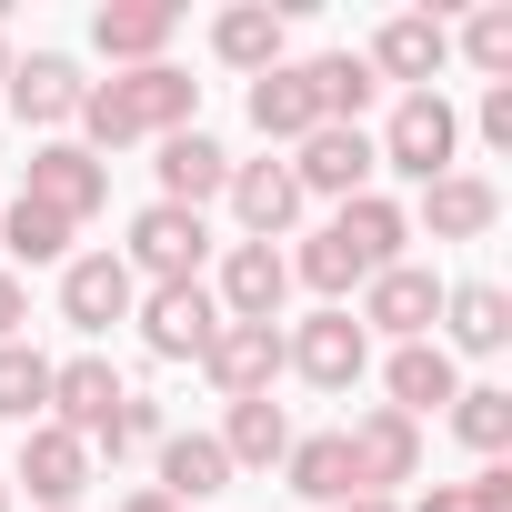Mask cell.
<instances>
[{"label": "cell", "instance_id": "cell-1", "mask_svg": "<svg viewBox=\"0 0 512 512\" xmlns=\"http://www.w3.org/2000/svg\"><path fill=\"white\" fill-rule=\"evenodd\" d=\"M452 141H462V121H452V101H442V91H412V101L392 111V141H382V161H402L412 181H442V161H452Z\"/></svg>", "mask_w": 512, "mask_h": 512}, {"label": "cell", "instance_id": "cell-2", "mask_svg": "<svg viewBox=\"0 0 512 512\" xmlns=\"http://www.w3.org/2000/svg\"><path fill=\"white\" fill-rule=\"evenodd\" d=\"M81 111H91V131H101V141H131V131H151V121L191 111V81H181V71H141V81H121V91L81 101Z\"/></svg>", "mask_w": 512, "mask_h": 512}, {"label": "cell", "instance_id": "cell-3", "mask_svg": "<svg viewBox=\"0 0 512 512\" xmlns=\"http://www.w3.org/2000/svg\"><path fill=\"white\" fill-rule=\"evenodd\" d=\"M131 251H141V272H161V282H181V272H201V251H211V231H201V211H181V201H161V211H141V231H131Z\"/></svg>", "mask_w": 512, "mask_h": 512}, {"label": "cell", "instance_id": "cell-4", "mask_svg": "<svg viewBox=\"0 0 512 512\" xmlns=\"http://www.w3.org/2000/svg\"><path fill=\"white\" fill-rule=\"evenodd\" d=\"M442 61H452V31H442V21H422V11H402V21L372 41V71H392V81H432Z\"/></svg>", "mask_w": 512, "mask_h": 512}, {"label": "cell", "instance_id": "cell-5", "mask_svg": "<svg viewBox=\"0 0 512 512\" xmlns=\"http://www.w3.org/2000/svg\"><path fill=\"white\" fill-rule=\"evenodd\" d=\"M61 312H71L81 332L121 322V312H131V262H71V282H61Z\"/></svg>", "mask_w": 512, "mask_h": 512}, {"label": "cell", "instance_id": "cell-6", "mask_svg": "<svg viewBox=\"0 0 512 512\" xmlns=\"http://www.w3.org/2000/svg\"><path fill=\"white\" fill-rule=\"evenodd\" d=\"M362 171H372V141H362V131H342V121H322L292 181H312V191H362Z\"/></svg>", "mask_w": 512, "mask_h": 512}, {"label": "cell", "instance_id": "cell-7", "mask_svg": "<svg viewBox=\"0 0 512 512\" xmlns=\"http://www.w3.org/2000/svg\"><path fill=\"white\" fill-rule=\"evenodd\" d=\"M11 101H21L31 121H61V111H81V71H71L61 51H31V61L11 71Z\"/></svg>", "mask_w": 512, "mask_h": 512}, {"label": "cell", "instance_id": "cell-8", "mask_svg": "<svg viewBox=\"0 0 512 512\" xmlns=\"http://www.w3.org/2000/svg\"><path fill=\"white\" fill-rule=\"evenodd\" d=\"M272 362H282V342H272V322H231V332H211V372H221V382H231L241 402H251V382H262Z\"/></svg>", "mask_w": 512, "mask_h": 512}, {"label": "cell", "instance_id": "cell-9", "mask_svg": "<svg viewBox=\"0 0 512 512\" xmlns=\"http://www.w3.org/2000/svg\"><path fill=\"white\" fill-rule=\"evenodd\" d=\"M161 181H171V201L191 211V201H211V191L231 181V161H221V141H201V131H181V141L161 151Z\"/></svg>", "mask_w": 512, "mask_h": 512}, {"label": "cell", "instance_id": "cell-10", "mask_svg": "<svg viewBox=\"0 0 512 512\" xmlns=\"http://www.w3.org/2000/svg\"><path fill=\"white\" fill-rule=\"evenodd\" d=\"M31 191H41V211L71 221V211L101 201V171H91V151H41V161H31Z\"/></svg>", "mask_w": 512, "mask_h": 512}, {"label": "cell", "instance_id": "cell-11", "mask_svg": "<svg viewBox=\"0 0 512 512\" xmlns=\"http://www.w3.org/2000/svg\"><path fill=\"white\" fill-rule=\"evenodd\" d=\"M332 241L352 251V262H362V272H382V262H392V251H402V211H392V201H352V211L332 221Z\"/></svg>", "mask_w": 512, "mask_h": 512}, {"label": "cell", "instance_id": "cell-12", "mask_svg": "<svg viewBox=\"0 0 512 512\" xmlns=\"http://www.w3.org/2000/svg\"><path fill=\"white\" fill-rule=\"evenodd\" d=\"M302 372H312V382H352V372H362V322H352V312H322V322L302 332Z\"/></svg>", "mask_w": 512, "mask_h": 512}, {"label": "cell", "instance_id": "cell-13", "mask_svg": "<svg viewBox=\"0 0 512 512\" xmlns=\"http://www.w3.org/2000/svg\"><path fill=\"white\" fill-rule=\"evenodd\" d=\"M251 121L262 131H322V101L302 71H262V91H251Z\"/></svg>", "mask_w": 512, "mask_h": 512}, {"label": "cell", "instance_id": "cell-14", "mask_svg": "<svg viewBox=\"0 0 512 512\" xmlns=\"http://www.w3.org/2000/svg\"><path fill=\"white\" fill-rule=\"evenodd\" d=\"M272 302H282L272 241H241V251H231V312H241V322H272Z\"/></svg>", "mask_w": 512, "mask_h": 512}, {"label": "cell", "instance_id": "cell-15", "mask_svg": "<svg viewBox=\"0 0 512 512\" xmlns=\"http://www.w3.org/2000/svg\"><path fill=\"white\" fill-rule=\"evenodd\" d=\"M151 352H211V302L171 282V292L151 302Z\"/></svg>", "mask_w": 512, "mask_h": 512}, {"label": "cell", "instance_id": "cell-16", "mask_svg": "<svg viewBox=\"0 0 512 512\" xmlns=\"http://www.w3.org/2000/svg\"><path fill=\"white\" fill-rule=\"evenodd\" d=\"M51 392L71 402V422H81V432H111V422H121V382H111L101 362H71V372H51Z\"/></svg>", "mask_w": 512, "mask_h": 512}, {"label": "cell", "instance_id": "cell-17", "mask_svg": "<svg viewBox=\"0 0 512 512\" xmlns=\"http://www.w3.org/2000/svg\"><path fill=\"white\" fill-rule=\"evenodd\" d=\"M422 211H432V231H452V241H472V231H492V181H452V171H442Z\"/></svg>", "mask_w": 512, "mask_h": 512}, {"label": "cell", "instance_id": "cell-18", "mask_svg": "<svg viewBox=\"0 0 512 512\" xmlns=\"http://www.w3.org/2000/svg\"><path fill=\"white\" fill-rule=\"evenodd\" d=\"M502 332H512V322H502V292H492V282H462V292H452V342H462V352H502Z\"/></svg>", "mask_w": 512, "mask_h": 512}, {"label": "cell", "instance_id": "cell-19", "mask_svg": "<svg viewBox=\"0 0 512 512\" xmlns=\"http://www.w3.org/2000/svg\"><path fill=\"white\" fill-rule=\"evenodd\" d=\"M21 472H31L41 502H71V492H81V442H71V432H41V442L21 452Z\"/></svg>", "mask_w": 512, "mask_h": 512}, {"label": "cell", "instance_id": "cell-20", "mask_svg": "<svg viewBox=\"0 0 512 512\" xmlns=\"http://www.w3.org/2000/svg\"><path fill=\"white\" fill-rule=\"evenodd\" d=\"M292 492H312V502H342V492H352V452H342V432H322V442L292 452Z\"/></svg>", "mask_w": 512, "mask_h": 512}, {"label": "cell", "instance_id": "cell-21", "mask_svg": "<svg viewBox=\"0 0 512 512\" xmlns=\"http://www.w3.org/2000/svg\"><path fill=\"white\" fill-rule=\"evenodd\" d=\"M231 201H241V221H251V231H282V221H292V201H302V181H292V171H241V181H231Z\"/></svg>", "mask_w": 512, "mask_h": 512}, {"label": "cell", "instance_id": "cell-22", "mask_svg": "<svg viewBox=\"0 0 512 512\" xmlns=\"http://www.w3.org/2000/svg\"><path fill=\"white\" fill-rule=\"evenodd\" d=\"M372 322L422 332V322H432V272H382V282H372Z\"/></svg>", "mask_w": 512, "mask_h": 512}, {"label": "cell", "instance_id": "cell-23", "mask_svg": "<svg viewBox=\"0 0 512 512\" xmlns=\"http://www.w3.org/2000/svg\"><path fill=\"white\" fill-rule=\"evenodd\" d=\"M392 392H402V422H412V412H432V402H452V362L412 342V352L392 362Z\"/></svg>", "mask_w": 512, "mask_h": 512}, {"label": "cell", "instance_id": "cell-24", "mask_svg": "<svg viewBox=\"0 0 512 512\" xmlns=\"http://www.w3.org/2000/svg\"><path fill=\"white\" fill-rule=\"evenodd\" d=\"M161 472H171V502H201V492H221L231 452H221V442H171V452H161Z\"/></svg>", "mask_w": 512, "mask_h": 512}, {"label": "cell", "instance_id": "cell-25", "mask_svg": "<svg viewBox=\"0 0 512 512\" xmlns=\"http://www.w3.org/2000/svg\"><path fill=\"white\" fill-rule=\"evenodd\" d=\"M342 452H352V482L362 472H402L412 462V422H362V432H342Z\"/></svg>", "mask_w": 512, "mask_h": 512}, {"label": "cell", "instance_id": "cell-26", "mask_svg": "<svg viewBox=\"0 0 512 512\" xmlns=\"http://www.w3.org/2000/svg\"><path fill=\"white\" fill-rule=\"evenodd\" d=\"M91 41H101V51H161V41H171V11H101Z\"/></svg>", "mask_w": 512, "mask_h": 512}, {"label": "cell", "instance_id": "cell-27", "mask_svg": "<svg viewBox=\"0 0 512 512\" xmlns=\"http://www.w3.org/2000/svg\"><path fill=\"white\" fill-rule=\"evenodd\" d=\"M302 81H312L322 111H362V101H372V61H312Z\"/></svg>", "mask_w": 512, "mask_h": 512}, {"label": "cell", "instance_id": "cell-28", "mask_svg": "<svg viewBox=\"0 0 512 512\" xmlns=\"http://www.w3.org/2000/svg\"><path fill=\"white\" fill-rule=\"evenodd\" d=\"M452 422H462V442H472V452H502V432H512V392H492V382H482V392H462V412H452Z\"/></svg>", "mask_w": 512, "mask_h": 512}, {"label": "cell", "instance_id": "cell-29", "mask_svg": "<svg viewBox=\"0 0 512 512\" xmlns=\"http://www.w3.org/2000/svg\"><path fill=\"white\" fill-rule=\"evenodd\" d=\"M211 41H221V61H272V51H282V21H272V11H231Z\"/></svg>", "mask_w": 512, "mask_h": 512}, {"label": "cell", "instance_id": "cell-30", "mask_svg": "<svg viewBox=\"0 0 512 512\" xmlns=\"http://www.w3.org/2000/svg\"><path fill=\"white\" fill-rule=\"evenodd\" d=\"M282 442H292V432H282L272 402H241V412H231V452H241V462H272Z\"/></svg>", "mask_w": 512, "mask_h": 512}, {"label": "cell", "instance_id": "cell-31", "mask_svg": "<svg viewBox=\"0 0 512 512\" xmlns=\"http://www.w3.org/2000/svg\"><path fill=\"white\" fill-rule=\"evenodd\" d=\"M51 402V362L41 352H0V412H31Z\"/></svg>", "mask_w": 512, "mask_h": 512}, {"label": "cell", "instance_id": "cell-32", "mask_svg": "<svg viewBox=\"0 0 512 512\" xmlns=\"http://www.w3.org/2000/svg\"><path fill=\"white\" fill-rule=\"evenodd\" d=\"M11 251H21V262H51V251H61V211H41V201L21 191V211H11Z\"/></svg>", "mask_w": 512, "mask_h": 512}, {"label": "cell", "instance_id": "cell-33", "mask_svg": "<svg viewBox=\"0 0 512 512\" xmlns=\"http://www.w3.org/2000/svg\"><path fill=\"white\" fill-rule=\"evenodd\" d=\"M462 51H472L482 71H512V11H482V21L462 31Z\"/></svg>", "mask_w": 512, "mask_h": 512}, {"label": "cell", "instance_id": "cell-34", "mask_svg": "<svg viewBox=\"0 0 512 512\" xmlns=\"http://www.w3.org/2000/svg\"><path fill=\"white\" fill-rule=\"evenodd\" d=\"M302 272H312V282H322V292H342V282H362V262H352V251H342V241H332V231H322V241H312V262H302Z\"/></svg>", "mask_w": 512, "mask_h": 512}, {"label": "cell", "instance_id": "cell-35", "mask_svg": "<svg viewBox=\"0 0 512 512\" xmlns=\"http://www.w3.org/2000/svg\"><path fill=\"white\" fill-rule=\"evenodd\" d=\"M482 141L512 151V91H482Z\"/></svg>", "mask_w": 512, "mask_h": 512}, {"label": "cell", "instance_id": "cell-36", "mask_svg": "<svg viewBox=\"0 0 512 512\" xmlns=\"http://www.w3.org/2000/svg\"><path fill=\"white\" fill-rule=\"evenodd\" d=\"M21 322V282H0V332H11Z\"/></svg>", "mask_w": 512, "mask_h": 512}, {"label": "cell", "instance_id": "cell-37", "mask_svg": "<svg viewBox=\"0 0 512 512\" xmlns=\"http://www.w3.org/2000/svg\"><path fill=\"white\" fill-rule=\"evenodd\" d=\"M342 512H382V502H342Z\"/></svg>", "mask_w": 512, "mask_h": 512}, {"label": "cell", "instance_id": "cell-38", "mask_svg": "<svg viewBox=\"0 0 512 512\" xmlns=\"http://www.w3.org/2000/svg\"><path fill=\"white\" fill-rule=\"evenodd\" d=\"M0 81H11V61H0Z\"/></svg>", "mask_w": 512, "mask_h": 512}]
</instances>
